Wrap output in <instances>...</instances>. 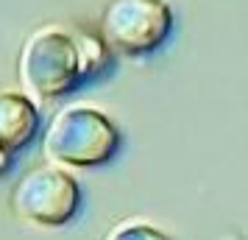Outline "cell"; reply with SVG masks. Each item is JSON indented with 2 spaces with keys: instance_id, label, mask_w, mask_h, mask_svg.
<instances>
[{
  "instance_id": "2",
  "label": "cell",
  "mask_w": 248,
  "mask_h": 240,
  "mask_svg": "<svg viewBox=\"0 0 248 240\" xmlns=\"http://www.w3.org/2000/svg\"><path fill=\"white\" fill-rule=\"evenodd\" d=\"M120 143V128L114 126L109 114L87 103H76L53 114L42 137V148L47 160L56 162L59 168L87 171L114 160Z\"/></svg>"
},
{
  "instance_id": "3",
  "label": "cell",
  "mask_w": 248,
  "mask_h": 240,
  "mask_svg": "<svg viewBox=\"0 0 248 240\" xmlns=\"http://www.w3.org/2000/svg\"><path fill=\"white\" fill-rule=\"evenodd\" d=\"M173 23L168 0H112L101 17V39L112 53L148 56L165 45Z\"/></svg>"
},
{
  "instance_id": "6",
  "label": "cell",
  "mask_w": 248,
  "mask_h": 240,
  "mask_svg": "<svg viewBox=\"0 0 248 240\" xmlns=\"http://www.w3.org/2000/svg\"><path fill=\"white\" fill-rule=\"evenodd\" d=\"M103 240H170L162 229L151 226L140 218H128V221H120L117 226L109 229V235Z\"/></svg>"
},
{
  "instance_id": "7",
  "label": "cell",
  "mask_w": 248,
  "mask_h": 240,
  "mask_svg": "<svg viewBox=\"0 0 248 240\" xmlns=\"http://www.w3.org/2000/svg\"><path fill=\"white\" fill-rule=\"evenodd\" d=\"M12 162H14L12 154H6V151L0 148V176H3V173H6L9 168H12Z\"/></svg>"
},
{
  "instance_id": "4",
  "label": "cell",
  "mask_w": 248,
  "mask_h": 240,
  "mask_svg": "<svg viewBox=\"0 0 248 240\" xmlns=\"http://www.w3.org/2000/svg\"><path fill=\"white\" fill-rule=\"evenodd\" d=\"M81 209V184L67 168H34L14 184L12 212L36 229L67 226Z\"/></svg>"
},
{
  "instance_id": "1",
  "label": "cell",
  "mask_w": 248,
  "mask_h": 240,
  "mask_svg": "<svg viewBox=\"0 0 248 240\" xmlns=\"http://www.w3.org/2000/svg\"><path fill=\"white\" fill-rule=\"evenodd\" d=\"M103 39L62 25H42L20 48V81L34 101H59L109 64Z\"/></svg>"
},
{
  "instance_id": "5",
  "label": "cell",
  "mask_w": 248,
  "mask_h": 240,
  "mask_svg": "<svg viewBox=\"0 0 248 240\" xmlns=\"http://www.w3.org/2000/svg\"><path fill=\"white\" fill-rule=\"evenodd\" d=\"M36 131L39 109L34 98L17 90H0V148L14 157L31 145Z\"/></svg>"
}]
</instances>
